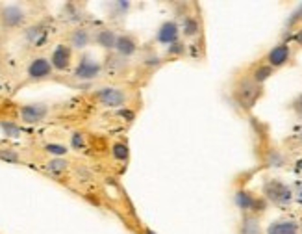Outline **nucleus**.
Listing matches in <instances>:
<instances>
[{
	"label": "nucleus",
	"instance_id": "8",
	"mask_svg": "<svg viewBox=\"0 0 302 234\" xmlns=\"http://www.w3.org/2000/svg\"><path fill=\"white\" fill-rule=\"evenodd\" d=\"M50 73H52V63L47 58H36L28 65V76L34 78V80L47 78V76H50Z\"/></svg>",
	"mask_w": 302,
	"mask_h": 234
},
{
	"label": "nucleus",
	"instance_id": "15",
	"mask_svg": "<svg viewBox=\"0 0 302 234\" xmlns=\"http://www.w3.org/2000/svg\"><path fill=\"white\" fill-rule=\"evenodd\" d=\"M91 41V36L89 32L85 30V28H78V30H74L71 34V43H73L74 49H85Z\"/></svg>",
	"mask_w": 302,
	"mask_h": 234
},
{
	"label": "nucleus",
	"instance_id": "28",
	"mask_svg": "<svg viewBox=\"0 0 302 234\" xmlns=\"http://www.w3.org/2000/svg\"><path fill=\"white\" fill-rule=\"evenodd\" d=\"M295 39H296V41H298V43L302 45V30L296 32V34H295Z\"/></svg>",
	"mask_w": 302,
	"mask_h": 234
},
{
	"label": "nucleus",
	"instance_id": "19",
	"mask_svg": "<svg viewBox=\"0 0 302 234\" xmlns=\"http://www.w3.org/2000/svg\"><path fill=\"white\" fill-rule=\"evenodd\" d=\"M111 154H113L115 160H128V154H130V149L124 145V143H115L111 147Z\"/></svg>",
	"mask_w": 302,
	"mask_h": 234
},
{
	"label": "nucleus",
	"instance_id": "9",
	"mask_svg": "<svg viewBox=\"0 0 302 234\" xmlns=\"http://www.w3.org/2000/svg\"><path fill=\"white\" fill-rule=\"evenodd\" d=\"M0 21L4 26H19L25 21V12L21 6H6L0 13Z\"/></svg>",
	"mask_w": 302,
	"mask_h": 234
},
{
	"label": "nucleus",
	"instance_id": "12",
	"mask_svg": "<svg viewBox=\"0 0 302 234\" xmlns=\"http://www.w3.org/2000/svg\"><path fill=\"white\" fill-rule=\"evenodd\" d=\"M267 60H269V63H271L272 67L284 65V63L289 60V47H287V45H276V47L269 52Z\"/></svg>",
	"mask_w": 302,
	"mask_h": 234
},
{
	"label": "nucleus",
	"instance_id": "4",
	"mask_svg": "<svg viewBox=\"0 0 302 234\" xmlns=\"http://www.w3.org/2000/svg\"><path fill=\"white\" fill-rule=\"evenodd\" d=\"M100 69H102L100 63L85 56V58L80 60V63L76 65V69H74V76L80 78V80H93V78H97L98 76Z\"/></svg>",
	"mask_w": 302,
	"mask_h": 234
},
{
	"label": "nucleus",
	"instance_id": "32",
	"mask_svg": "<svg viewBox=\"0 0 302 234\" xmlns=\"http://www.w3.org/2000/svg\"><path fill=\"white\" fill-rule=\"evenodd\" d=\"M298 167H300V169H302V162H300V164H298Z\"/></svg>",
	"mask_w": 302,
	"mask_h": 234
},
{
	"label": "nucleus",
	"instance_id": "31",
	"mask_svg": "<svg viewBox=\"0 0 302 234\" xmlns=\"http://www.w3.org/2000/svg\"><path fill=\"white\" fill-rule=\"evenodd\" d=\"M298 140H300V143H302V130H300V134H298Z\"/></svg>",
	"mask_w": 302,
	"mask_h": 234
},
{
	"label": "nucleus",
	"instance_id": "23",
	"mask_svg": "<svg viewBox=\"0 0 302 234\" xmlns=\"http://www.w3.org/2000/svg\"><path fill=\"white\" fill-rule=\"evenodd\" d=\"M85 145V140H84V134H73V147H76V149H82Z\"/></svg>",
	"mask_w": 302,
	"mask_h": 234
},
{
	"label": "nucleus",
	"instance_id": "17",
	"mask_svg": "<svg viewBox=\"0 0 302 234\" xmlns=\"http://www.w3.org/2000/svg\"><path fill=\"white\" fill-rule=\"evenodd\" d=\"M69 169V162L63 160V158H54L47 164V171L52 173V175H60V173H65Z\"/></svg>",
	"mask_w": 302,
	"mask_h": 234
},
{
	"label": "nucleus",
	"instance_id": "27",
	"mask_svg": "<svg viewBox=\"0 0 302 234\" xmlns=\"http://www.w3.org/2000/svg\"><path fill=\"white\" fill-rule=\"evenodd\" d=\"M296 199H298V203L302 204V184L298 186V190H296Z\"/></svg>",
	"mask_w": 302,
	"mask_h": 234
},
{
	"label": "nucleus",
	"instance_id": "5",
	"mask_svg": "<svg viewBox=\"0 0 302 234\" xmlns=\"http://www.w3.org/2000/svg\"><path fill=\"white\" fill-rule=\"evenodd\" d=\"M178 36H180V28H178V25H176L175 21H165L164 25L158 28V34H156V41L162 45H175L178 43L180 39H178Z\"/></svg>",
	"mask_w": 302,
	"mask_h": 234
},
{
	"label": "nucleus",
	"instance_id": "7",
	"mask_svg": "<svg viewBox=\"0 0 302 234\" xmlns=\"http://www.w3.org/2000/svg\"><path fill=\"white\" fill-rule=\"evenodd\" d=\"M71 60H73V50L65 45H58L52 52L50 63H52V69H56V71H65L71 65Z\"/></svg>",
	"mask_w": 302,
	"mask_h": 234
},
{
	"label": "nucleus",
	"instance_id": "26",
	"mask_svg": "<svg viewBox=\"0 0 302 234\" xmlns=\"http://www.w3.org/2000/svg\"><path fill=\"white\" fill-rule=\"evenodd\" d=\"M293 108H295V111L298 113V115L302 117V95H298L295 100H293Z\"/></svg>",
	"mask_w": 302,
	"mask_h": 234
},
{
	"label": "nucleus",
	"instance_id": "1",
	"mask_svg": "<svg viewBox=\"0 0 302 234\" xmlns=\"http://www.w3.org/2000/svg\"><path fill=\"white\" fill-rule=\"evenodd\" d=\"M263 193L265 197L274 204H280V206H285V204L291 203L293 199V193H291L289 186L280 182V180H267L265 186H263Z\"/></svg>",
	"mask_w": 302,
	"mask_h": 234
},
{
	"label": "nucleus",
	"instance_id": "25",
	"mask_svg": "<svg viewBox=\"0 0 302 234\" xmlns=\"http://www.w3.org/2000/svg\"><path fill=\"white\" fill-rule=\"evenodd\" d=\"M169 52H171V54H182V52H184V45H182L180 41H178V43H175V45H171Z\"/></svg>",
	"mask_w": 302,
	"mask_h": 234
},
{
	"label": "nucleus",
	"instance_id": "3",
	"mask_svg": "<svg viewBox=\"0 0 302 234\" xmlns=\"http://www.w3.org/2000/svg\"><path fill=\"white\" fill-rule=\"evenodd\" d=\"M97 99L102 102L104 106H109V108H117L126 102L128 95L126 91H122L119 87H102L97 91Z\"/></svg>",
	"mask_w": 302,
	"mask_h": 234
},
{
	"label": "nucleus",
	"instance_id": "22",
	"mask_svg": "<svg viewBox=\"0 0 302 234\" xmlns=\"http://www.w3.org/2000/svg\"><path fill=\"white\" fill-rule=\"evenodd\" d=\"M47 151H49L50 154H56V156H61V154L67 153V149L63 147V145H54V143L47 145Z\"/></svg>",
	"mask_w": 302,
	"mask_h": 234
},
{
	"label": "nucleus",
	"instance_id": "10",
	"mask_svg": "<svg viewBox=\"0 0 302 234\" xmlns=\"http://www.w3.org/2000/svg\"><path fill=\"white\" fill-rule=\"evenodd\" d=\"M236 204L241 210H247V212H250V210L254 212L256 208H263V203H261L260 199H256L250 191L245 190H239L236 193Z\"/></svg>",
	"mask_w": 302,
	"mask_h": 234
},
{
	"label": "nucleus",
	"instance_id": "21",
	"mask_svg": "<svg viewBox=\"0 0 302 234\" xmlns=\"http://www.w3.org/2000/svg\"><path fill=\"white\" fill-rule=\"evenodd\" d=\"M0 160L6 162H19V154L12 149H0Z\"/></svg>",
	"mask_w": 302,
	"mask_h": 234
},
{
	"label": "nucleus",
	"instance_id": "20",
	"mask_svg": "<svg viewBox=\"0 0 302 234\" xmlns=\"http://www.w3.org/2000/svg\"><path fill=\"white\" fill-rule=\"evenodd\" d=\"M271 76V67H267V65H261V67L256 69V73H254V78L252 80L256 84H261L263 80H267Z\"/></svg>",
	"mask_w": 302,
	"mask_h": 234
},
{
	"label": "nucleus",
	"instance_id": "6",
	"mask_svg": "<svg viewBox=\"0 0 302 234\" xmlns=\"http://www.w3.org/2000/svg\"><path fill=\"white\" fill-rule=\"evenodd\" d=\"M19 113H21V119L25 123H39V121H43L47 117L49 108L45 104H25L21 106Z\"/></svg>",
	"mask_w": 302,
	"mask_h": 234
},
{
	"label": "nucleus",
	"instance_id": "18",
	"mask_svg": "<svg viewBox=\"0 0 302 234\" xmlns=\"http://www.w3.org/2000/svg\"><path fill=\"white\" fill-rule=\"evenodd\" d=\"M184 34L188 37H193L199 34V21L193 17H186L184 21Z\"/></svg>",
	"mask_w": 302,
	"mask_h": 234
},
{
	"label": "nucleus",
	"instance_id": "13",
	"mask_svg": "<svg viewBox=\"0 0 302 234\" xmlns=\"http://www.w3.org/2000/svg\"><path fill=\"white\" fill-rule=\"evenodd\" d=\"M296 232H298V225L295 221H289V219L274 221L267 228V234H296Z\"/></svg>",
	"mask_w": 302,
	"mask_h": 234
},
{
	"label": "nucleus",
	"instance_id": "24",
	"mask_svg": "<svg viewBox=\"0 0 302 234\" xmlns=\"http://www.w3.org/2000/svg\"><path fill=\"white\" fill-rule=\"evenodd\" d=\"M2 129L6 130V134L10 136H17L21 130H19V127H15L13 123H2Z\"/></svg>",
	"mask_w": 302,
	"mask_h": 234
},
{
	"label": "nucleus",
	"instance_id": "30",
	"mask_svg": "<svg viewBox=\"0 0 302 234\" xmlns=\"http://www.w3.org/2000/svg\"><path fill=\"white\" fill-rule=\"evenodd\" d=\"M295 17H300V19H302V6H300V10H298V12L295 13Z\"/></svg>",
	"mask_w": 302,
	"mask_h": 234
},
{
	"label": "nucleus",
	"instance_id": "14",
	"mask_svg": "<svg viewBox=\"0 0 302 234\" xmlns=\"http://www.w3.org/2000/svg\"><path fill=\"white\" fill-rule=\"evenodd\" d=\"M117 34L113 30H109V28H104V30H98L95 39H97V43L102 47V49H115V45H117Z\"/></svg>",
	"mask_w": 302,
	"mask_h": 234
},
{
	"label": "nucleus",
	"instance_id": "29",
	"mask_svg": "<svg viewBox=\"0 0 302 234\" xmlns=\"http://www.w3.org/2000/svg\"><path fill=\"white\" fill-rule=\"evenodd\" d=\"M143 234H156V232H154L152 228H145V232H143Z\"/></svg>",
	"mask_w": 302,
	"mask_h": 234
},
{
	"label": "nucleus",
	"instance_id": "16",
	"mask_svg": "<svg viewBox=\"0 0 302 234\" xmlns=\"http://www.w3.org/2000/svg\"><path fill=\"white\" fill-rule=\"evenodd\" d=\"M239 234H261L260 221L252 216H247L243 219L241 228H239Z\"/></svg>",
	"mask_w": 302,
	"mask_h": 234
},
{
	"label": "nucleus",
	"instance_id": "11",
	"mask_svg": "<svg viewBox=\"0 0 302 234\" xmlns=\"http://www.w3.org/2000/svg\"><path fill=\"white\" fill-rule=\"evenodd\" d=\"M115 50L121 58H130V56L135 54L137 50V43L132 36H119L117 37V45H115Z\"/></svg>",
	"mask_w": 302,
	"mask_h": 234
},
{
	"label": "nucleus",
	"instance_id": "2",
	"mask_svg": "<svg viewBox=\"0 0 302 234\" xmlns=\"http://www.w3.org/2000/svg\"><path fill=\"white\" fill-rule=\"evenodd\" d=\"M260 97V86L254 80H243L236 89V99L243 108H250Z\"/></svg>",
	"mask_w": 302,
	"mask_h": 234
}]
</instances>
